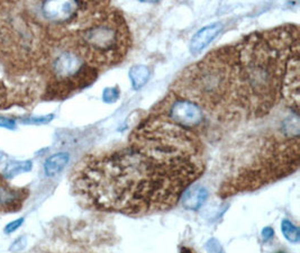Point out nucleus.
<instances>
[{
  "label": "nucleus",
  "instance_id": "f257e3e1",
  "mask_svg": "<svg viewBox=\"0 0 300 253\" xmlns=\"http://www.w3.org/2000/svg\"><path fill=\"white\" fill-rule=\"evenodd\" d=\"M202 141L164 115H151L129 144L89 157L73 175L77 196L89 207L125 215L170 210L204 172Z\"/></svg>",
  "mask_w": 300,
  "mask_h": 253
},
{
  "label": "nucleus",
  "instance_id": "f03ea898",
  "mask_svg": "<svg viewBox=\"0 0 300 253\" xmlns=\"http://www.w3.org/2000/svg\"><path fill=\"white\" fill-rule=\"evenodd\" d=\"M299 54L296 25L253 33L235 44L233 99L238 116H264L283 100L287 72Z\"/></svg>",
  "mask_w": 300,
  "mask_h": 253
},
{
  "label": "nucleus",
  "instance_id": "7ed1b4c3",
  "mask_svg": "<svg viewBox=\"0 0 300 253\" xmlns=\"http://www.w3.org/2000/svg\"><path fill=\"white\" fill-rule=\"evenodd\" d=\"M12 3H0V109L38 98L32 44Z\"/></svg>",
  "mask_w": 300,
  "mask_h": 253
},
{
  "label": "nucleus",
  "instance_id": "20e7f679",
  "mask_svg": "<svg viewBox=\"0 0 300 253\" xmlns=\"http://www.w3.org/2000/svg\"><path fill=\"white\" fill-rule=\"evenodd\" d=\"M71 34L80 56L97 70L118 64L131 47L124 16L106 2L82 3Z\"/></svg>",
  "mask_w": 300,
  "mask_h": 253
},
{
  "label": "nucleus",
  "instance_id": "39448f33",
  "mask_svg": "<svg viewBox=\"0 0 300 253\" xmlns=\"http://www.w3.org/2000/svg\"><path fill=\"white\" fill-rule=\"evenodd\" d=\"M234 62L235 44L214 49L183 71L174 81L172 92L196 103L202 109L217 114L220 118H235Z\"/></svg>",
  "mask_w": 300,
  "mask_h": 253
},
{
  "label": "nucleus",
  "instance_id": "423d86ee",
  "mask_svg": "<svg viewBox=\"0 0 300 253\" xmlns=\"http://www.w3.org/2000/svg\"><path fill=\"white\" fill-rule=\"evenodd\" d=\"M171 95L173 98L171 99L170 95L166 97L159 105L158 113L163 114L171 122L186 129L192 130L202 124L204 119L202 107L188 99L178 97L173 92H171Z\"/></svg>",
  "mask_w": 300,
  "mask_h": 253
},
{
  "label": "nucleus",
  "instance_id": "0eeeda50",
  "mask_svg": "<svg viewBox=\"0 0 300 253\" xmlns=\"http://www.w3.org/2000/svg\"><path fill=\"white\" fill-rule=\"evenodd\" d=\"M82 2H44L41 4L43 17L54 25L71 27L81 9Z\"/></svg>",
  "mask_w": 300,
  "mask_h": 253
},
{
  "label": "nucleus",
  "instance_id": "6e6552de",
  "mask_svg": "<svg viewBox=\"0 0 300 253\" xmlns=\"http://www.w3.org/2000/svg\"><path fill=\"white\" fill-rule=\"evenodd\" d=\"M25 189L12 188L3 175H0V211L16 212L25 200Z\"/></svg>",
  "mask_w": 300,
  "mask_h": 253
},
{
  "label": "nucleus",
  "instance_id": "1a4fd4ad",
  "mask_svg": "<svg viewBox=\"0 0 300 253\" xmlns=\"http://www.w3.org/2000/svg\"><path fill=\"white\" fill-rule=\"evenodd\" d=\"M223 30V24L221 23H214L208 26L203 27L194 34L190 41V53L193 56H197L203 49L206 48L210 43H212L216 36L219 34V32Z\"/></svg>",
  "mask_w": 300,
  "mask_h": 253
},
{
  "label": "nucleus",
  "instance_id": "9d476101",
  "mask_svg": "<svg viewBox=\"0 0 300 253\" xmlns=\"http://www.w3.org/2000/svg\"><path fill=\"white\" fill-rule=\"evenodd\" d=\"M208 198V190L204 186L194 185L188 188L181 196L182 205L187 210L198 211L206 203Z\"/></svg>",
  "mask_w": 300,
  "mask_h": 253
},
{
  "label": "nucleus",
  "instance_id": "9b49d317",
  "mask_svg": "<svg viewBox=\"0 0 300 253\" xmlns=\"http://www.w3.org/2000/svg\"><path fill=\"white\" fill-rule=\"evenodd\" d=\"M69 159V153L66 152H60L47 158L45 163H44V171H45V174L47 177H53V175L62 171L64 167L68 164Z\"/></svg>",
  "mask_w": 300,
  "mask_h": 253
},
{
  "label": "nucleus",
  "instance_id": "f8f14e48",
  "mask_svg": "<svg viewBox=\"0 0 300 253\" xmlns=\"http://www.w3.org/2000/svg\"><path fill=\"white\" fill-rule=\"evenodd\" d=\"M149 77H151L149 69L143 64L133 65L130 70V79L135 90L145 86L146 82L149 80Z\"/></svg>",
  "mask_w": 300,
  "mask_h": 253
},
{
  "label": "nucleus",
  "instance_id": "ddd939ff",
  "mask_svg": "<svg viewBox=\"0 0 300 253\" xmlns=\"http://www.w3.org/2000/svg\"><path fill=\"white\" fill-rule=\"evenodd\" d=\"M32 167H33V163L30 160L12 161V162H9L6 167H5L3 177L5 179H13L16 177V175H18L20 173L31 171Z\"/></svg>",
  "mask_w": 300,
  "mask_h": 253
},
{
  "label": "nucleus",
  "instance_id": "4468645a",
  "mask_svg": "<svg viewBox=\"0 0 300 253\" xmlns=\"http://www.w3.org/2000/svg\"><path fill=\"white\" fill-rule=\"evenodd\" d=\"M281 232L283 236L291 243H298L300 240V232L298 226L288 219H283L281 223Z\"/></svg>",
  "mask_w": 300,
  "mask_h": 253
},
{
  "label": "nucleus",
  "instance_id": "2eb2a0df",
  "mask_svg": "<svg viewBox=\"0 0 300 253\" xmlns=\"http://www.w3.org/2000/svg\"><path fill=\"white\" fill-rule=\"evenodd\" d=\"M119 89L117 87H113V88H106V89L104 90L103 92V99L105 103H115L118 100L119 98Z\"/></svg>",
  "mask_w": 300,
  "mask_h": 253
},
{
  "label": "nucleus",
  "instance_id": "dca6fc26",
  "mask_svg": "<svg viewBox=\"0 0 300 253\" xmlns=\"http://www.w3.org/2000/svg\"><path fill=\"white\" fill-rule=\"evenodd\" d=\"M54 115H46V116H37V117H29L27 119H23L24 124H46L51 122Z\"/></svg>",
  "mask_w": 300,
  "mask_h": 253
},
{
  "label": "nucleus",
  "instance_id": "f3484780",
  "mask_svg": "<svg viewBox=\"0 0 300 253\" xmlns=\"http://www.w3.org/2000/svg\"><path fill=\"white\" fill-rule=\"evenodd\" d=\"M24 223V218H19V219H16V221L9 223L6 225V227H5V233L7 234H10L15 232V231H17L20 226L21 224Z\"/></svg>",
  "mask_w": 300,
  "mask_h": 253
},
{
  "label": "nucleus",
  "instance_id": "a211bd4d",
  "mask_svg": "<svg viewBox=\"0 0 300 253\" xmlns=\"http://www.w3.org/2000/svg\"><path fill=\"white\" fill-rule=\"evenodd\" d=\"M26 245V238L25 236H21V238L16 240L14 243L12 244V246L9 247V251L12 252H18L20 250H23Z\"/></svg>",
  "mask_w": 300,
  "mask_h": 253
},
{
  "label": "nucleus",
  "instance_id": "6ab92c4d",
  "mask_svg": "<svg viewBox=\"0 0 300 253\" xmlns=\"http://www.w3.org/2000/svg\"><path fill=\"white\" fill-rule=\"evenodd\" d=\"M0 128L8 129V130H14L16 128V122L12 118L0 117Z\"/></svg>",
  "mask_w": 300,
  "mask_h": 253
},
{
  "label": "nucleus",
  "instance_id": "aec40b11",
  "mask_svg": "<svg viewBox=\"0 0 300 253\" xmlns=\"http://www.w3.org/2000/svg\"><path fill=\"white\" fill-rule=\"evenodd\" d=\"M207 249L213 253H223L220 250V245L216 240H210L207 244Z\"/></svg>",
  "mask_w": 300,
  "mask_h": 253
},
{
  "label": "nucleus",
  "instance_id": "412c9836",
  "mask_svg": "<svg viewBox=\"0 0 300 253\" xmlns=\"http://www.w3.org/2000/svg\"><path fill=\"white\" fill-rule=\"evenodd\" d=\"M274 235V231L272 227H264L262 230V238L264 241L270 240Z\"/></svg>",
  "mask_w": 300,
  "mask_h": 253
},
{
  "label": "nucleus",
  "instance_id": "4be33fe9",
  "mask_svg": "<svg viewBox=\"0 0 300 253\" xmlns=\"http://www.w3.org/2000/svg\"><path fill=\"white\" fill-rule=\"evenodd\" d=\"M4 159V153L3 152H0V161H2Z\"/></svg>",
  "mask_w": 300,
  "mask_h": 253
}]
</instances>
